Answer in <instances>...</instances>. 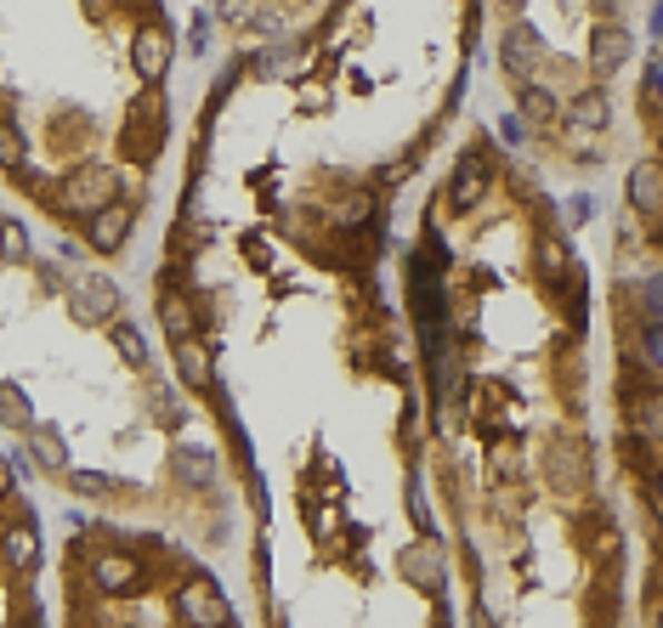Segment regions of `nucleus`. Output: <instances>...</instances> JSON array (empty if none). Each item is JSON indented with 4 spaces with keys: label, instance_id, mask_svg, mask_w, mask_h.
Returning <instances> with one entry per match:
<instances>
[{
    "label": "nucleus",
    "instance_id": "1",
    "mask_svg": "<svg viewBox=\"0 0 663 628\" xmlns=\"http://www.w3.org/2000/svg\"><path fill=\"white\" fill-rule=\"evenodd\" d=\"M51 199H57V210H63V216H91V210H102V205L119 199V176L108 165H80V170H69V181L57 187Z\"/></svg>",
    "mask_w": 663,
    "mask_h": 628
},
{
    "label": "nucleus",
    "instance_id": "2",
    "mask_svg": "<svg viewBox=\"0 0 663 628\" xmlns=\"http://www.w3.org/2000/svg\"><path fill=\"white\" fill-rule=\"evenodd\" d=\"M63 295H69L75 323H113V318H119V289H113L102 272H86V278H75Z\"/></svg>",
    "mask_w": 663,
    "mask_h": 628
},
{
    "label": "nucleus",
    "instance_id": "3",
    "mask_svg": "<svg viewBox=\"0 0 663 628\" xmlns=\"http://www.w3.org/2000/svg\"><path fill=\"white\" fill-rule=\"evenodd\" d=\"M176 617L199 622V628H221V622H232V606H227V595L210 578H194V584L176 589Z\"/></svg>",
    "mask_w": 663,
    "mask_h": 628
},
{
    "label": "nucleus",
    "instance_id": "4",
    "mask_svg": "<svg viewBox=\"0 0 663 628\" xmlns=\"http://www.w3.org/2000/svg\"><path fill=\"white\" fill-rule=\"evenodd\" d=\"M397 567H403V578H408L419 595H443V584H448V555L437 549V538H432V532L419 538V544H408Z\"/></svg>",
    "mask_w": 663,
    "mask_h": 628
},
{
    "label": "nucleus",
    "instance_id": "5",
    "mask_svg": "<svg viewBox=\"0 0 663 628\" xmlns=\"http://www.w3.org/2000/svg\"><path fill=\"white\" fill-rule=\"evenodd\" d=\"M131 227H137V210L126 199H113V205H102V210L86 216V243L97 249V256H119L126 238H131Z\"/></svg>",
    "mask_w": 663,
    "mask_h": 628
},
{
    "label": "nucleus",
    "instance_id": "6",
    "mask_svg": "<svg viewBox=\"0 0 663 628\" xmlns=\"http://www.w3.org/2000/svg\"><path fill=\"white\" fill-rule=\"evenodd\" d=\"M170 362H176V386H188V391H216V357L199 335H182V340H170Z\"/></svg>",
    "mask_w": 663,
    "mask_h": 628
},
{
    "label": "nucleus",
    "instance_id": "7",
    "mask_svg": "<svg viewBox=\"0 0 663 628\" xmlns=\"http://www.w3.org/2000/svg\"><path fill=\"white\" fill-rule=\"evenodd\" d=\"M137 584H142L137 555H119V549H102V555H91V589H97V595H108V600H126Z\"/></svg>",
    "mask_w": 663,
    "mask_h": 628
},
{
    "label": "nucleus",
    "instance_id": "8",
    "mask_svg": "<svg viewBox=\"0 0 663 628\" xmlns=\"http://www.w3.org/2000/svg\"><path fill=\"white\" fill-rule=\"evenodd\" d=\"M630 51H635V40H630L624 23H595V29H590V74H595V80L619 74L624 62H630Z\"/></svg>",
    "mask_w": 663,
    "mask_h": 628
},
{
    "label": "nucleus",
    "instance_id": "9",
    "mask_svg": "<svg viewBox=\"0 0 663 628\" xmlns=\"http://www.w3.org/2000/svg\"><path fill=\"white\" fill-rule=\"evenodd\" d=\"M170 29L165 23H142L137 29V40H131V62H137V74L148 80V86H159L165 74H170Z\"/></svg>",
    "mask_w": 663,
    "mask_h": 628
},
{
    "label": "nucleus",
    "instance_id": "10",
    "mask_svg": "<svg viewBox=\"0 0 663 628\" xmlns=\"http://www.w3.org/2000/svg\"><path fill=\"white\" fill-rule=\"evenodd\" d=\"M170 476L182 481L188 492H205V487H216L221 459H216L210 448H199V442H176V448H170Z\"/></svg>",
    "mask_w": 663,
    "mask_h": 628
},
{
    "label": "nucleus",
    "instance_id": "11",
    "mask_svg": "<svg viewBox=\"0 0 663 628\" xmlns=\"http://www.w3.org/2000/svg\"><path fill=\"white\" fill-rule=\"evenodd\" d=\"M624 199H630V210L635 216H663V165L657 159H641V165H630V176H624Z\"/></svg>",
    "mask_w": 663,
    "mask_h": 628
},
{
    "label": "nucleus",
    "instance_id": "12",
    "mask_svg": "<svg viewBox=\"0 0 663 628\" xmlns=\"http://www.w3.org/2000/svg\"><path fill=\"white\" fill-rule=\"evenodd\" d=\"M545 51H551V46H545V34H538L533 23H511L505 40H499V62H505L516 80H527V69H533V62L545 57Z\"/></svg>",
    "mask_w": 663,
    "mask_h": 628
},
{
    "label": "nucleus",
    "instance_id": "13",
    "mask_svg": "<svg viewBox=\"0 0 663 628\" xmlns=\"http://www.w3.org/2000/svg\"><path fill=\"white\" fill-rule=\"evenodd\" d=\"M482 193H488V159H482V153H465L459 170H454V181H448V210L465 216V210L482 205Z\"/></svg>",
    "mask_w": 663,
    "mask_h": 628
},
{
    "label": "nucleus",
    "instance_id": "14",
    "mask_svg": "<svg viewBox=\"0 0 663 628\" xmlns=\"http://www.w3.org/2000/svg\"><path fill=\"white\" fill-rule=\"evenodd\" d=\"M0 567H7L12 578H34L40 567V538L29 521H12L7 532H0Z\"/></svg>",
    "mask_w": 663,
    "mask_h": 628
},
{
    "label": "nucleus",
    "instance_id": "15",
    "mask_svg": "<svg viewBox=\"0 0 663 628\" xmlns=\"http://www.w3.org/2000/svg\"><path fill=\"white\" fill-rule=\"evenodd\" d=\"M533 261H538V272H545L556 289H562V283H573V249H567V238H562V232H538Z\"/></svg>",
    "mask_w": 663,
    "mask_h": 628
},
{
    "label": "nucleus",
    "instance_id": "16",
    "mask_svg": "<svg viewBox=\"0 0 663 628\" xmlns=\"http://www.w3.org/2000/svg\"><path fill=\"white\" fill-rule=\"evenodd\" d=\"M567 124H573V131H607V124H613L607 91H578V97L567 102Z\"/></svg>",
    "mask_w": 663,
    "mask_h": 628
},
{
    "label": "nucleus",
    "instance_id": "17",
    "mask_svg": "<svg viewBox=\"0 0 663 628\" xmlns=\"http://www.w3.org/2000/svg\"><path fill=\"white\" fill-rule=\"evenodd\" d=\"M159 323L170 340H182V335H199V311L188 295H176V289H159Z\"/></svg>",
    "mask_w": 663,
    "mask_h": 628
},
{
    "label": "nucleus",
    "instance_id": "18",
    "mask_svg": "<svg viewBox=\"0 0 663 628\" xmlns=\"http://www.w3.org/2000/svg\"><path fill=\"white\" fill-rule=\"evenodd\" d=\"M522 119L527 124H545V131H551V124L562 119V102H556V91L551 86H533V80H522Z\"/></svg>",
    "mask_w": 663,
    "mask_h": 628
},
{
    "label": "nucleus",
    "instance_id": "19",
    "mask_svg": "<svg viewBox=\"0 0 663 628\" xmlns=\"http://www.w3.org/2000/svg\"><path fill=\"white\" fill-rule=\"evenodd\" d=\"M29 448H34V459H40L46 470H69V448H63V436H57L51 425H46V430L29 425Z\"/></svg>",
    "mask_w": 663,
    "mask_h": 628
},
{
    "label": "nucleus",
    "instance_id": "20",
    "mask_svg": "<svg viewBox=\"0 0 663 628\" xmlns=\"http://www.w3.org/2000/svg\"><path fill=\"white\" fill-rule=\"evenodd\" d=\"M108 335H113V351L126 357V368H148V340H142L131 323H119V318H113V323H108Z\"/></svg>",
    "mask_w": 663,
    "mask_h": 628
},
{
    "label": "nucleus",
    "instance_id": "21",
    "mask_svg": "<svg viewBox=\"0 0 663 628\" xmlns=\"http://www.w3.org/2000/svg\"><path fill=\"white\" fill-rule=\"evenodd\" d=\"M148 402H154V419H159L165 430H182V425H188V408H182V397H176V386H154Z\"/></svg>",
    "mask_w": 663,
    "mask_h": 628
},
{
    "label": "nucleus",
    "instance_id": "22",
    "mask_svg": "<svg viewBox=\"0 0 663 628\" xmlns=\"http://www.w3.org/2000/svg\"><path fill=\"white\" fill-rule=\"evenodd\" d=\"M630 419L641 425V436H657V442H663V391H641L630 402Z\"/></svg>",
    "mask_w": 663,
    "mask_h": 628
},
{
    "label": "nucleus",
    "instance_id": "23",
    "mask_svg": "<svg viewBox=\"0 0 663 628\" xmlns=\"http://www.w3.org/2000/svg\"><path fill=\"white\" fill-rule=\"evenodd\" d=\"M0 419L18 425V430H29V425H34V408H29V397H23L12 380H0Z\"/></svg>",
    "mask_w": 663,
    "mask_h": 628
},
{
    "label": "nucleus",
    "instance_id": "24",
    "mask_svg": "<svg viewBox=\"0 0 663 628\" xmlns=\"http://www.w3.org/2000/svg\"><path fill=\"white\" fill-rule=\"evenodd\" d=\"M0 261H12V267H23L29 261V232H23V221H0Z\"/></svg>",
    "mask_w": 663,
    "mask_h": 628
},
{
    "label": "nucleus",
    "instance_id": "25",
    "mask_svg": "<svg viewBox=\"0 0 663 628\" xmlns=\"http://www.w3.org/2000/svg\"><path fill=\"white\" fill-rule=\"evenodd\" d=\"M23 159H29L23 131H18L12 119H0V170H23Z\"/></svg>",
    "mask_w": 663,
    "mask_h": 628
},
{
    "label": "nucleus",
    "instance_id": "26",
    "mask_svg": "<svg viewBox=\"0 0 663 628\" xmlns=\"http://www.w3.org/2000/svg\"><path fill=\"white\" fill-rule=\"evenodd\" d=\"M69 487H75L80 498H113V492H119V481L102 476V470H69Z\"/></svg>",
    "mask_w": 663,
    "mask_h": 628
},
{
    "label": "nucleus",
    "instance_id": "27",
    "mask_svg": "<svg viewBox=\"0 0 663 628\" xmlns=\"http://www.w3.org/2000/svg\"><path fill=\"white\" fill-rule=\"evenodd\" d=\"M641 340H646V362H652V368L663 373V318H646Z\"/></svg>",
    "mask_w": 663,
    "mask_h": 628
},
{
    "label": "nucleus",
    "instance_id": "28",
    "mask_svg": "<svg viewBox=\"0 0 663 628\" xmlns=\"http://www.w3.org/2000/svg\"><path fill=\"white\" fill-rule=\"evenodd\" d=\"M641 300H646V318H663V272L641 283Z\"/></svg>",
    "mask_w": 663,
    "mask_h": 628
},
{
    "label": "nucleus",
    "instance_id": "29",
    "mask_svg": "<svg viewBox=\"0 0 663 628\" xmlns=\"http://www.w3.org/2000/svg\"><path fill=\"white\" fill-rule=\"evenodd\" d=\"M646 108L663 113V69H646Z\"/></svg>",
    "mask_w": 663,
    "mask_h": 628
},
{
    "label": "nucleus",
    "instance_id": "30",
    "mask_svg": "<svg viewBox=\"0 0 663 628\" xmlns=\"http://www.w3.org/2000/svg\"><path fill=\"white\" fill-rule=\"evenodd\" d=\"M590 216H595V199H590V193H578V199L567 205V221H590Z\"/></svg>",
    "mask_w": 663,
    "mask_h": 628
},
{
    "label": "nucleus",
    "instance_id": "31",
    "mask_svg": "<svg viewBox=\"0 0 663 628\" xmlns=\"http://www.w3.org/2000/svg\"><path fill=\"white\" fill-rule=\"evenodd\" d=\"M499 137H505V148H522V119H516V113L499 119Z\"/></svg>",
    "mask_w": 663,
    "mask_h": 628
},
{
    "label": "nucleus",
    "instance_id": "32",
    "mask_svg": "<svg viewBox=\"0 0 663 628\" xmlns=\"http://www.w3.org/2000/svg\"><path fill=\"white\" fill-rule=\"evenodd\" d=\"M652 498H657V510H663V470L652 476Z\"/></svg>",
    "mask_w": 663,
    "mask_h": 628
},
{
    "label": "nucleus",
    "instance_id": "33",
    "mask_svg": "<svg viewBox=\"0 0 663 628\" xmlns=\"http://www.w3.org/2000/svg\"><path fill=\"white\" fill-rule=\"evenodd\" d=\"M652 29H657V34H663V0H657V12H652Z\"/></svg>",
    "mask_w": 663,
    "mask_h": 628
},
{
    "label": "nucleus",
    "instance_id": "34",
    "mask_svg": "<svg viewBox=\"0 0 663 628\" xmlns=\"http://www.w3.org/2000/svg\"><path fill=\"white\" fill-rule=\"evenodd\" d=\"M499 7H505V12H522V7H527V0H499Z\"/></svg>",
    "mask_w": 663,
    "mask_h": 628
},
{
    "label": "nucleus",
    "instance_id": "35",
    "mask_svg": "<svg viewBox=\"0 0 663 628\" xmlns=\"http://www.w3.org/2000/svg\"><path fill=\"white\" fill-rule=\"evenodd\" d=\"M0 492H7V470H0Z\"/></svg>",
    "mask_w": 663,
    "mask_h": 628
}]
</instances>
